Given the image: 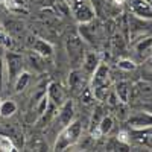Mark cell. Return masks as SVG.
I'll list each match as a JSON object with an SVG mask.
<instances>
[{"label": "cell", "mask_w": 152, "mask_h": 152, "mask_svg": "<svg viewBox=\"0 0 152 152\" xmlns=\"http://www.w3.org/2000/svg\"><path fill=\"white\" fill-rule=\"evenodd\" d=\"M131 12L137 18L152 20V5L148 0H131Z\"/></svg>", "instance_id": "ba28073f"}, {"label": "cell", "mask_w": 152, "mask_h": 152, "mask_svg": "<svg viewBox=\"0 0 152 152\" xmlns=\"http://www.w3.org/2000/svg\"><path fill=\"white\" fill-rule=\"evenodd\" d=\"M31 82V73L26 72V70H23L18 76H17V79L14 82V90L15 93H21L24 88L28 87V84Z\"/></svg>", "instance_id": "2e32d148"}, {"label": "cell", "mask_w": 152, "mask_h": 152, "mask_svg": "<svg viewBox=\"0 0 152 152\" xmlns=\"http://www.w3.org/2000/svg\"><path fill=\"white\" fill-rule=\"evenodd\" d=\"M0 151H2V152L17 151L14 142H12V138H9V137H6V135H0Z\"/></svg>", "instance_id": "7402d4cb"}, {"label": "cell", "mask_w": 152, "mask_h": 152, "mask_svg": "<svg viewBox=\"0 0 152 152\" xmlns=\"http://www.w3.org/2000/svg\"><path fill=\"white\" fill-rule=\"evenodd\" d=\"M81 137H82V122L73 120L58 134L53 145V151H66L67 148L75 146L81 140Z\"/></svg>", "instance_id": "6da1fadb"}, {"label": "cell", "mask_w": 152, "mask_h": 152, "mask_svg": "<svg viewBox=\"0 0 152 152\" xmlns=\"http://www.w3.org/2000/svg\"><path fill=\"white\" fill-rule=\"evenodd\" d=\"M131 99H143L149 102L148 99H152V84L149 82H138L131 90Z\"/></svg>", "instance_id": "8fae6325"}, {"label": "cell", "mask_w": 152, "mask_h": 152, "mask_svg": "<svg viewBox=\"0 0 152 152\" xmlns=\"http://www.w3.org/2000/svg\"><path fill=\"white\" fill-rule=\"evenodd\" d=\"M79 35L82 37V40L90 43L93 46L99 44V28L93 21L88 23H81L79 24Z\"/></svg>", "instance_id": "52a82bcc"}, {"label": "cell", "mask_w": 152, "mask_h": 152, "mask_svg": "<svg viewBox=\"0 0 152 152\" xmlns=\"http://www.w3.org/2000/svg\"><path fill=\"white\" fill-rule=\"evenodd\" d=\"M146 111H148V113H151V114H152V104H149V105H148V107H146Z\"/></svg>", "instance_id": "4316f807"}, {"label": "cell", "mask_w": 152, "mask_h": 152, "mask_svg": "<svg viewBox=\"0 0 152 152\" xmlns=\"http://www.w3.org/2000/svg\"><path fill=\"white\" fill-rule=\"evenodd\" d=\"M66 49H67V55L70 59V64L73 66V69H79L82 66V61L85 56V47H84V40L79 35H72L67 38L66 43Z\"/></svg>", "instance_id": "7a4b0ae2"}, {"label": "cell", "mask_w": 152, "mask_h": 152, "mask_svg": "<svg viewBox=\"0 0 152 152\" xmlns=\"http://www.w3.org/2000/svg\"><path fill=\"white\" fill-rule=\"evenodd\" d=\"M0 29H2V24H0Z\"/></svg>", "instance_id": "1f68e13d"}, {"label": "cell", "mask_w": 152, "mask_h": 152, "mask_svg": "<svg viewBox=\"0 0 152 152\" xmlns=\"http://www.w3.org/2000/svg\"><path fill=\"white\" fill-rule=\"evenodd\" d=\"M15 111H17V104L14 100L8 99V100H3L0 104V116L2 117H11Z\"/></svg>", "instance_id": "e0dca14e"}, {"label": "cell", "mask_w": 152, "mask_h": 152, "mask_svg": "<svg viewBox=\"0 0 152 152\" xmlns=\"http://www.w3.org/2000/svg\"><path fill=\"white\" fill-rule=\"evenodd\" d=\"M2 3L11 12H15V14H28V8H26L24 0H3Z\"/></svg>", "instance_id": "9a60e30c"}, {"label": "cell", "mask_w": 152, "mask_h": 152, "mask_svg": "<svg viewBox=\"0 0 152 152\" xmlns=\"http://www.w3.org/2000/svg\"><path fill=\"white\" fill-rule=\"evenodd\" d=\"M149 67L152 69V59H151V62H149Z\"/></svg>", "instance_id": "83f0119b"}, {"label": "cell", "mask_w": 152, "mask_h": 152, "mask_svg": "<svg viewBox=\"0 0 152 152\" xmlns=\"http://www.w3.org/2000/svg\"><path fill=\"white\" fill-rule=\"evenodd\" d=\"M104 116H105V114H104V108L102 107H96L94 111H93V116H91V122H90V125H91L90 126V131L91 132L99 128V123H100V120H102Z\"/></svg>", "instance_id": "ffe728a7"}, {"label": "cell", "mask_w": 152, "mask_h": 152, "mask_svg": "<svg viewBox=\"0 0 152 152\" xmlns=\"http://www.w3.org/2000/svg\"><path fill=\"white\" fill-rule=\"evenodd\" d=\"M126 125L131 129H145V128H151L152 126V114L148 111H138L134 113L128 117Z\"/></svg>", "instance_id": "5b68a950"}, {"label": "cell", "mask_w": 152, "mask_h": 152, "mask_svg": "<svg viewBox=\"0 0 152 152\" xmlns=\"http://www.w3.org/2000/svg\"><path fill=\"white\" fill-rule=\"evenodd\" d=\"M66 2H69V3H72V2H73V0H66Z\"/></svg>", "instance_id": "f1b7e54d"}, {"label": "cell", "mask_w": 152, "mask_h": 152, "mask_svg": "<svg viewBox=\"0 0 152 152\" xmlns=\"http://www.w3.org/2000/svg\"><path fill=\"white\" fill-rule=\"evenodd\" d=\"M53 8H55L58 15L67 17V15L72 14V3L66 2V0H56V2L53 3Z\"/></svg>", "instance_id": "ac0fdd59"}, {"label": "cell", "mask_w": 152, "mask_h": 152, "mask_svg": "<svg viewBox=\"0 0 152 152\" xmlns=\"http://www.w3.org/2000/svg\"><path fill=\"white\" fill-rule=\"evenodd\" d=\"M32 50H34V52H37L38 55L44 56V58H49V56L53 55V46L50 44L49 41L43 40V38H34Z\"/></svg>", "instance_id": "4fadbf2b"}, {"label": "cell", "mask_w": 152, "mask_h": 152, "mask_svg": "<svg viewBox=\"0 0 152 152\" xmlns=\"http://www.w3.org/2000/svg\"><path fill=\"white\" fill-rule=\"evenodd\" d=\"M5 58H0V91L3 90V84H5Z\"/></svg>", "instance_id": "484cf974"}, {"label": "cell", "mask_w": 152, "mask_h": 152, "mask_svg": "<svg viewBox=\"0 0 152 152\" xmlns=\"http://www.w3.org/2000/svg\"><path fill=\"white\" fill-rule=\"evenodd\" d=\"M84 72L82 70H78V69H73L69 75V87L73 93H78V91H82V88L85 87V82H84Z\"/></svg>", "instance_id": "7c38bea8"}, {"label": "cell", "mask_w": 152, "mask_h": 152, "mask_svg": "<svg viewBox=\"0 0 152 152\" xmlns=\"http://www.w3.org/2000/svg\"><path fill=\"white\" fill-rule=\"evenodd\" d=\"M47 96L50 99V102H52L53 105H56V107H61L66 102L64 90H62V87L58 82H50L47 85Z\"/></svg>", "instance_id": "9c48e42d"}, {"label": "cell", "mask_w": 152, "mask_h": 152, "mask_svg": "<svg viewBox=\"0 0 152 152\" xmlns=\"http://www.w3.org/2000/svg\"><path fill=\"white\" fill-rule=\"evenodd\" d=\"M0 46H3V47H6V49H11V47H12L11 37H8L2 29H0Z\"/></svg>", "instance_id": "d4e9b609"}, {"label": "cell", "mask_w": 152, "mask_h": 152, "mask_svg": "<svg viewBox=\"0 0 152 152\" xmlns=\"http://www.w3.org/2000/svg\"><path fill=\"white\" fill-rule=\"evenodd\" d=\"M117 67L122 69V70H126V72H131V70H134L137 66H135V62H134L132 59L122 58V59H119V62H117Z\"/></svg>", "instance_id": "cb8c5ba5"}, {"label": "cell", "mask_w": 152, "mask_h": 152, "mask_svg": "<svg viewBox=\"0 0 152 152\" xmlns=\"http://www.w3.org/2000/svg\"><path fill=\"white\" fill-rule=\"evenodd\" d=\"M131 90H132V85L128 81H119L114 87V91H116L120 104H128L129 99H131Z\"/></svg>", "instance_id": "5bb4252c"}, {"label": "cell", "mask_w": 152, "mask_h": 152, "mask_svg": "<svg viewBox=\"0 0 152 152\" xmlns=\"http://www.w3.org/2000/svg\"><path fill=\"white\" fill-rule=\"evenodd\" d=\"M2 2H3V0H0V3H2Z\"/></svg>", "instance_id": "4dcf8cb0"}, {"label": "cell", "mask_w": 152, "mask_h": 152, "mask_svg": "<svg viewBox=\"0 0 152 152\" xmlns=\"http://www.w3.org/2000/svg\"><path fill=\"white\" fill-rule=\"evenodd\" d=\"M99 64H100V56L96 52H87L85 56H84L81 69L87 76H91L96 72V69L99 67Z\"/></svg>", "instance_id": "30bf717a"}, {"label": "cell", "mask_w": 152, "mask_h": 152, "mask_svg": "<svg viewBox=\"0 0 152 152\" xmlns=\"http://www.w3.org/2000/svg\"><path fill=\"white\" fill-rule=\"evenodd\" d=\"M75 117V105L72 100H66L64 104L59 107V113H58V117H56V126L58 128H66V126L73 122Z\"/></svg>", "instance_id": "8992f818"}, {"label": "cell", "mask_w": 152, "mask_h": 152, "mask_svg": "<svg viewBox=\"0 0 152 152\" xmlns=\"http://www.w3.org/2000/svg\"><path fill=\"white\" fill-rule=\"evenodd\" d=\"M5 67H6L9 82H15L17 76L24 70V56L20 53H15V52H6Z\"/></svg>", "instance_id": "3957f363"}, {"label": "cell", "mask_w": 152, "mask_h": 152, "mask_svg": "<svg viewBox=\"0 0 152 152\" xmlns=\"http://www.w3.org/2000/svg\"><path fill=\"white\" fill-rule=\"evenodd\" d=\"M34 2H40V0H34Z\"/></svg>", "instance_id": "f546056e"}, {"label": "cell", "mask_w": 152, "mask_h": 152, "mask_svg": "<svg viewBox=\"0 0 152 152\" xmlns=\"http://www.w3.org/2000/svg\"><path fill=\"white\" fill-rule=\"evenodd\" d=\"M72 14H73L75 20L81 24V23L93 21L94 17H96V9L90 2L75 3V5H72Z\"/></svg>", "instance_id": "277c9868"}, {"label": "cell", "mask_w": 152, "mask_h": 152, "mask_svg": "<svg viewBox=\"0 0 152 152\" xmlns=\"http://www.w3.org/2000/svg\"><path fill=\"white\" fill-rule=\"evenodd\" d=\"M151 47H152V37L145 38V40H142L140 43H137V46H135V49H137L138 53H146V52H149Z\"/></svg>", "instance_id": "603a6c76"}, {"label": "cell", "mask_w": 152, "mask_h": 152, "mask_svg": "<svg viewBox=\"0 0 152 152\" xmlns=\"http://www.w3.org/2000/svg\"><path fill=\"white\" fill-rule=\"evenodd\" d=\"M96 100V96H94V91H93V88H91V85H85L84 88H82V91H81V102L82 104H85V105H90V104H93Z\"/></svg>", "instance_id": "d6986e66"}, {"label": "cell", "mask_w": 152, "mask_h": 152, "mask_svg": "<svg viewBox=\"0 0 152 152\" xmlns=\"http://www.w3.org/2000/svg\"><path fill=\"white\" fill-rule=\"evenodd\" d=\"M113 126H114L113 117L111 116H104L102 120H100V123H99V131H100L102 135H108L113 129Z\"/></svg>", "instance_id": "44dd1931"}]
</instances>
